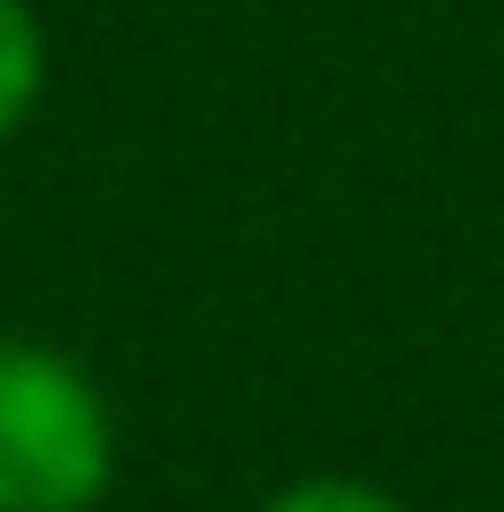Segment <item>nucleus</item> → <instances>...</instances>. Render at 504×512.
<instances>
[{
    "label": "nucleus",
    "mask_w": 504,
    "mask_h": 512,
    "mask_svg": "<svg viewBox=\"0 0 504 512\" xmlns=\"http://www.w3.org/2000/svg\"><path fill=\"white\" fill-rule=\"evenodd\" d=\"M42 84H51V42H42L34 0H0V143L34 118Z\"/></svg>",
    "instance_id": "nucleus-2"
},
{
    "label": "nucleus",
    "mask_w": 504,
    "mask_h": 512,
    "mask_svg": "<svg viewBox=\"0 0 504 512\" xmlns=\"http://www.w3.org/2000/svg\"><path fill=\"white\" fill-rule=\"evenodd\" d=\"M118 420L42 336H0V512H101Z\"/></svg>",
    "instance_id": "nucleus-1"
},
{
    "label": "nucleus",
    "mask_w": 504,
    "mask_h": 512,
    "mask_svg": "<svg viewBox=\"0 0 504 512\" xmlns=\"http://www.w3.org/2000/svg\"><path fill=\"white\" fill-rule=\"evenodd\" d=\"M261 512H404V504H395L387 487H370V479H294Z\"/></svg>",
    "instance_id": "nucleus-3"
}]
</instances>
